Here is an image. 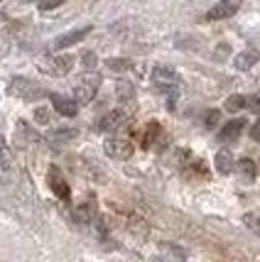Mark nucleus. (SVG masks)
<instances>
[{
    "label": "nucleus",
    "instance_id": "f257e3e1",
    "mask_svg": "<svg viewBox=\"0 0 260 262\" xmlns=\"http://www.w3.org/2000/svg\"><path fill=\"white\" fill-rule=\"evenodd\" d=\"M98 83H101V76L98 74H93L89 69V74H84L79 79V86L74 89V101L76 103H89L96 91H98Z\"/></svg>",
    "mask_w": 260,
    "mask_h": 262
},
{
    "label": "nucleus",
    "instance_id": "f03ea898",
    "mask_svg": "<svg viewBox=\"0 0 260 262\" xmlns=\"http://www.w3.org/2000/svg\"><path fill=\"white\" fill-rule=\"evenodd\" d=\"M10 93L12 96H20V98H27V101H37V98L45 96V91L30 79H12L10 81Z\"/></svg>",
    "mask_w": 260,
    "mask_h": 262
},
{
    "label": "nucleus",
    "instance_id": "7ed1b4c3",
    "mask_svg": "<svg viewBox=\"0 0 260 262\" xmlns=\"http://www.w3.org/2000/svg\"><path fill=\"white\" fill-rule=\"evenodd\" d=\"M103 149H106V155H108L111 160H128V157L133 155V145H130V140H125V137H108Z\"/></svg>",
    "mask_w": 260,
    "mask_h": 262
},
{
    "label": "nucleus",
    "instance_id": "20e7f679",
    "mask_svg": "<svg viewBox=\"0 0 260 262\" xmlns=\"http://www.w3.org/2000/svg\"><path fill=\"white\" fill-rule=\"evenodd\" d=\"M71 64H74L71 57H47L39 61V69L45 74H52V76H64V74H69Z\"/></svg>",
    "mask_w": 260,
    "mask_h": 262
},
{
    "label": "nucleus",
    "instance_id": "39448f33",
    "mask_svg": "<svg viewBox=\"0 0 260 262\" xmlns=\"http://www.w3.org/2000/svg\"><path fill=\"white\" fill-rule=\"evenodd\" d=\"M241 3L243 0H218L214 8L206 12V20H226V17H233L241 10Z\"/></svg>",
    "mask_w": 260,
    "mask_h": 262
},
{
    "label": "nucleus",
    "instance_id": "423d86ee",
    "mask_svg": "<svg viewBox=\"0 0 260 262\" xmlns=\"http://www.w3.org/2000/svg\"><path fill=\"white\" fill-rule=\"evenodd\" d=\"M91 34V25H84V27H79V30H71V32L67 34H62V37H57L54 39V49H67V47H74V45H79L81 39H86Z\"/></svg>",
    "mask_w": 260,
    "mask_h": 262
},
{
    "label": "nucleus",
    "instance_id": "0eeeda50",
    "mask_svg": "<svg viewBox=\"0 0 260 262\" xmlns=\"http://www.w3.org/2000/svg\"><path fill=\"white\" fill-rule=\"evenodd\" d=\"M152 83L157 89H174L179 83V76L170 67H155L152 69Z\"/></svg>",
    "mask_w": 260,
    "mask_h": 262
},
{
    "label": "nucleus",
    "instance_id": "6e6552de",
    "mask_svg": "<svg viewBox=\"0 0 260 262\" xmlns=\"http://www.w3.org/2000/svg\"><path fill=\"white\" fill-rule=\"evenodd\" d=\"M243 127H246V120H228L218 133V142H236L243 133Z\"/></svg>",
    "mask_w": 260,
    "mask_h": 262
},
{
    "label": "nucleus",
    "instance_id": "1a4fd4ad",
    "mask_svg": "<svg viewBox=\"0 0 260 262\" xmlns=\"http://www.w3.org/2000/svg\"><path fill=\"white\" fill-rule=\"evenodd\" d=\"M52 98V105H54V111L62 115H67V118H71V115H76V111H79V105H76V101H71V98H67V96H59V93H52L49 96Z\"/></svg>",
    "mask_w": 260,
    "mask_h": 262
},
{
    "label": "nucleus",
    "instance_id": "9d476101",
    "mask_svg": "<svg viewBox=\"0 0 260 262\" xmlns=\"http://www.w3.org/2000/svg\"><path fill=\"white\" fill-rule=\"evenodd\" d=\"M258 61H260V52H258V49H246V52L236 54V59H233V67H236L238 71H248V69H253Z\"/></svg>",
    "mask_w": 260,
    "mask_h": 262
},
{
    "label": "nucleus",
    "instance_id": "9b49d317",
    "mask_svg": "<svg viewBox=\"0 0 260 262\" xmlns=\"http://www.w3.org/2000/svg\"><path fill=\"white\" fill-rule=\"evenodd\" d=\"M125 113L123 111H113V113L103 115L101 120H98V130H103V133H108V130H118L121 125H125Z\"/></svg>",
    "mask_w": 260,
    "mask_h": 262
},
{
    "label": "nucleus",
    "instance_id": "f8f14e48",
    "mask_svg": "<svg viewBox=\"0 0 260 262\" xmlns=\"http://www.w3.org/2000/svg\"><path fill=\"white\" fill-rule=\"evenodd\" d=\"M76 135H79V130H74V127H57V130H49L47 140L52 145H64V142H71Z\"/></svg>",
    "mask_w": 260,
    "mask_h": 262
},
{
    "label": "nucleus",
    "instance_id": "ddd939ff",
    "mask_svg": "<svg viewBox=\"0 0 260 262\" xmlns=\"http://www.w3.org/2000/svg\"><path fill=\"white\" fill-rule=\"evenodd\" d=\"M233 169L238 171V177H241V182L243 184H253L255 182V162L253 160H241V162H236V167Z\"/></svg>",
    "mask_w": 260,
    "mask_h": 262
},
{
    "label": "nucleus",
    "instance_id": "4468645a",
    "mask_svg": "<svg viewBox=\"0 0 260 262\" xmlns=\"http://www.w3.org/2000/svg\"><path fill=\"white\" fill-rule=\"evenodd\" d=\"M214 164H216V171H218V174H231L233 167H236V160H233V155H231L228 149H221L214 157Z\"/></svg>",
    "mask_w": 260,
    "mask_h": 262
},
{
    "label": "nucleus",
    "instance_id": "2eb2a0df",
    "mask_svg": "<svg viewBox=\"0 0 260 262\" xmlns=\"http://www.w3.org/2000/svg\"><path fill=\"white\" fill-rule=\"evenodd\" d=\"M49 186L57 191V196L69 199V186H67V182L62 179V174H59L57 169H49Z\"/></svg>",
    "mask_w": 260,
    "mask_h": 262
},
{
    "label": "nucleus",
    "instance_id": "dca6fc26",
    "mask_svg": "<svg viewBox=\"0 0 260 262\" xmlns=\"http://www.w3.org/2000/svg\"><path fill=\"white\" fill-rule=\"evenodd\" d=\"M246 103H248V98H246V96H241V93H236V96H228L226 98V108L228 111H233V113H238V111H243V108H246Z\"/></svg>",
    "mask_w": 260,
    "mask_h": 262
},
{
    "label": "nucleus",
    "instance_id": "f3484780",
    "mask_svg": "<svg viewBox=\"0 0 260 262\" xmlns=\"http://www.w3.org/2000/svg\"><path fill=\"white\" fill-rule=\"evenodd\" d=\"M106 67L111 69V71H118V74H121V71H128V69H130V61H128V59H108Z\"/></svg>",
    "mask_w": 260,
    "mask_h": 262
},
{
    "label": "nucleus",
    "instance_id": "a211bd4d",
    "mask_svg": "<svg viewBox=\"0 0 260 262\" xmlns=\"http://www.w3.org/2000/svg\"><path fill=\"white\" fill-rule=\"evenodd\" d=\"M243 223H246L255 235H260V216H255V213H246V216H243Z\"/></svg>",
    "mask_w": 260,
    "mask_h": 262
},
{
    "label": "nucleus",
    "instance_id": "6ab92c4d",
    "mask_svg": "<svg viewBox=\"0 0 260 262\" xmlns=\"http://www.w3.org/2000/svg\"><path fill=\"white\" fill-rule=\"evenodd\" d=\"M67 0H39V10H54V8H59V5H64Z\"/></svg>",
    "mask_w": 260,
    "mask_h": 262
},
{
    "label": "nucleus",
    "instance_id": "aec40b11",
    "mask_svg": "<svg viewBox=\"0 0 260 262\" xmlns=\"http://www.w3.org/2000/svg\"><path fill=\"white\" fill-rule=\"evenodd\" d=\"M34 120L47 125V123H49V111H47V108H37V111H34Z\"/></svg>",
    "mask_w": 260,
    "mask_h": 262
},
{
    "label": "nucleus",
    "instance_id": "412c9836",
    "mask_svg": "<svg viewBox=\"0 0 260 262\" xmlns=\"http://www.w3.org/2000/svg\"><path fill=\"white\" fill-rule=\"evenodd\" d=\"M246 105H248L253 113L260 115V96H253V98H248V103H246Z\"/></svg>",
    "mask_w": 260,
    "mask_h": 262
},
{
    "label": "nucleus",
    "instance_id": "4be33fe9",
    "mask_svg": "<svg viewBox=\"0 0 260 262\" xmlns=\"http://www.w3.org/2000/svg\"><path fill=\"white\" fill-rule=\"evenodd\" d=\"M218 118H221V113H218V111H211V113L206 115V127H214L216 123H218Z\"/></svg>",
    "mask_w": 260,
    "mask_h": 262
},
{
    "label": "nucleus",
    "instance_id": "5701e85b",
    "mask_svg": "<svg viewBox=\"0 0 260 262\" xmlns=\"http://www.w3.org/2000/svg\"><path fill=\"white\" fill-rule=\"evenodd\" d=\"M81 61H84V67H86V69H93V67H96V54H91V52H86Z\"/></svg>",
    "mask_w": 260,
    "mask_h": 262
},
{
    "label": "nucleus",
    "instance_id": "b1692460",
    "mask_svg": "<svg viewBox=\"0 0 260 262\" xmlns=\"http://www.w3.org/2000/svg\"><path fill=\"white\" fill-rule=\"evenodd\" d=\"M118 93H121L123 98H133V89H130V83H121V89H118Z\"/></svg>",
    "mask_w": 260,
    "mask_h": 262
},
{
    "label": "nucleus",
    "instance_id": "393cba45",
    "mask_svg": "<svg viewBox=\"0 0 260 262\" xmlns=\"http://www.w3.org/2000/svg\"><path fill=\"white\" fill-rule=\"evenodd\" d=\"M250 137H253L255 142H260V120L258 123H253V127H250Z\"/></svg>",
    "mask_w": 260,
    "mask_h": 262
}]
</instances>
